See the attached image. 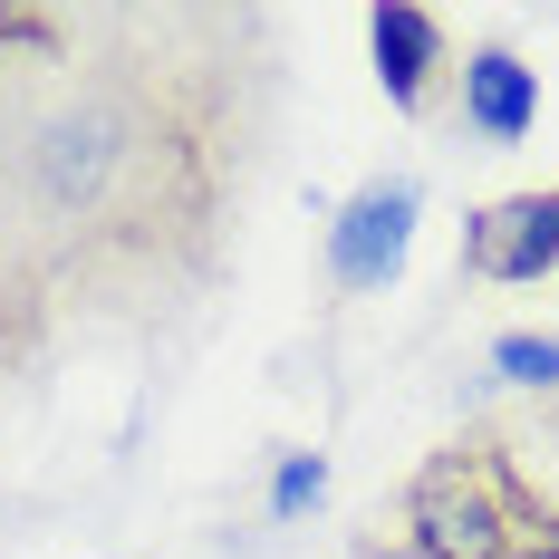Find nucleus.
<instances>
[{
	"instance_id": "1",
	"label": "nucleus",
	"mask_w": 559,
	"mask_h": 559,
	"mask_svg": "<svg viewBox=\"0 0 559 559\" xmlns=\"http://www.w3.org/2000/svg\"><path fill=\"white\" fill-rule=\"evenodd\" d=\"M271 116L261 10L0 0V386L183 329L231 280Z\"/></svg>"
},
{
	"instance_id": "2",
	"label": "nucleus",
	"mask_w": 559,
	"mask_h": 559,
	"mask_svg": "<svg viewBox=\"0 0 559 559\" xmlns=\"http://www.w3.org/2000/svg\"><path fill=\"white\" fill-rule=\"evenodd\" d=\"M531 521H540V483H531V463L511 435L492 425H473V435H453V444L425 453V473L405 483V559H511L531 540Z\"/></svg>"
},
{
	"instance_id": "3",
	"label": "nucleus",
	"mask_w": 559,
	"mask_h": 559,
	"mask_svg": "<svg viewBox=\"0 0 559 559\" xmlns=\"http://www.w3.org/2000/svg\"><path fill=\"white\" fill-rule=\"evenodd\" d=\"M463 280H483V289H540V280H559V183L483 203L463 223Z\"/></svg>"
},
{
	"instance_id": "4",
	"label": "nucleus",
	"mask_w": 559,
	"mask_h": 559,
	"mask_svg": "<svg viewBox=\"0 0 559 559\" xmlns=\"http://www.w3.org/2000/svg\"><path fill=\"white\" fill-rule=\"evenodd\" d=\"M405 241H415V183L405 174H377L329 223V280L337 289H386L405 271Z\"/></svg>"
},
{
	"instance_id": "5",
	"label": "nucleus",
	"mask_w": 559,
	"mask_h": 559,
	"mask_svg": "<svg viewBox=\"0 0 559 559\" xmlns=\"http://www.w3.org/2000/svg\"><path fill=\"white\" fill-rule=\"evenodd\" d=\"M453 107H463V135H473V145L511 155V145L540 126V68L521 49H502V39H483V49L453 58Z\"/></svg>"
},
{
	"instance_id": "6",
	"label": "nucleus",
	"mask_w": 559,
	"mask_h": 559,
	"mask_svg": "<svg viewBox=\"0 0 559 559\" xmlns=\"http://www.w3.org/2000/svg\"><path fill=\"white\" fill-rule=\"evenodd\" d=\"M367 58H377V87L395 116H435L453 78V39L435 10H367Z\"/></svg>"
},
{
	"instance_id": "7",
	"label": "nucleus",
	"mask_w": 559,
	"mask_h": 559,
	"mask_svg": "<svg viewBox=\"0 0 559 559\" xmlns=\"http://www.w3.org/2000/svg\"><path fill=\"white\" fill-rule=\"evenodd\" d=\"M492 367H502L521 395H559V337H540V329H502V337H492Z\"/></svg>"
},
{
	"instance_id": "8",
	"label": "nucleus",
	"mask_w": 559,
	"mask_h": 559,
	"mask_svg": "<svg viewBox=\"0 0 559 559\" xmlns=\"http://www.w3.org/2000/svg\"><path fill=\"white\" fill-rule=\"evenodd\" d=\"M319 492H329V463H319V453H280V473H271V521H299Z\"/></svg>"
},
{
	"instance_id": "9",
	"label": "nucleus",
	"mask_w": 559,
	"mask_h": 559,
	"mask_svg": "<svg viewBox=\"0 0 559 559\" xmlns=\"http://www.w3.org/2000/svg\"><path fill=\"white\" fill-rule=\"evenodd\" d=\"M511 559H559V550H550V540H531V550H511Z\"/></svg>"
}]
</instances>
